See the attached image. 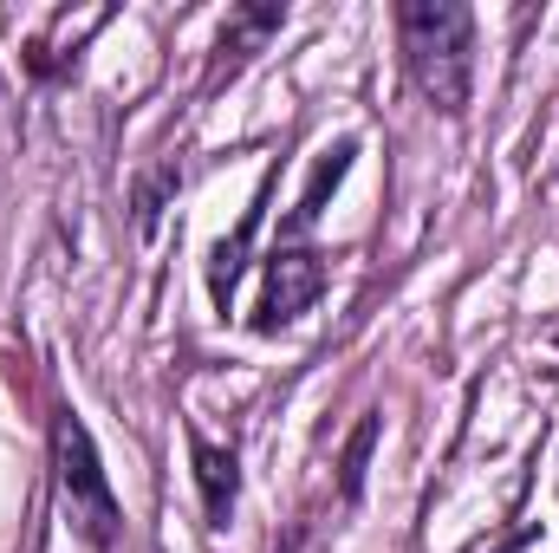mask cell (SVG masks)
Listing matches in <instances>:
<instances>
[{
  "label": "cell",
  "instance_id": "obj_2",
  "mask_svg": "<svg viewBox=\"0 0 559 553\" xmlns=\"http://www.w3.org/2000/svg\"><path fill=\"white\" fill-rule=\"evenodd\" d=\"M52 469H59V495H66L72 528H79L98 553H111L118 548V521H124V508H118V495H111V475H105L98 443H92V430L79 423V411L52 416Z\"/></svg>",
  "mask_w": 559,
  "mask_h": 553
},
{
  "label": "cell",
  "instance_id": "obj_1",
  "mask_svg": "<svg viewBox=\"0 0 559 553\" xmlns=\"http://www.w3.org/2000/svg\"><path fill=\"white\" fill-rule=\"evenodd\" d=\"M397 46H404V72L423 92V105L442 118H462L475 92V13L455 0H404Z\"/></svg>",
  "mask_w": 559,
  "mask_h": 553
},
{
  "label": "cell",
  "instance_id": "obj_5",
  "mask_svg": "<svg viewBox=\"0 0 559 553\" xmlns=\"http://www.w3.org/2000/svg\"><path fill=\"white\" fill-rule=\"evenodd\" d=\"M261 209H267V183H261L254 209L241 215V228H235L228 242H215V255H209V299H215V313H228V306H235V286H241V268H248V248H254Z\"/></svg>",
  "mask_w": 559,
  "mask_h": 553
},
{
  "label": "cell",
  "instance_id": "obj_7",
  "mask_svg": "<svg viewBox=\"0 0 559 553\" xmlns=\"http://www.w3.org/2000/svg\"><path fill=\"white\" fill-rule=\"evenodd\" d=\"M352 150H358V143L345 138V143H332V150H325V156L312 163V183H306V196H299V209L286 215V235H306V228H312V222L325 215V196H332V189L345 183V169H352Z\"/></svg>",
  "mask_w": 559,
  "mask_h": 553
},
{
  "label": "cell",
  "instance_id": "obj_4",
  "mask_svg": "<svg viewBox=\"0 0 559 553\" xmlns=\"http://www.w3.org/2000/svg\"><path fill=\"white\" fill-rule=\"evenodd\" d=\"M189 462H195V489H202L209 528H228L235 521V502H241V462H235V449H222L202 430H189Z\"/></svg>",
  "mask_w": 559,
  "mask_h": 553
},
{
  "label": "cell",
  "instance_id": "obj_8",
  "mask_svg": "<svg viewBox=\"0 0 559 553\" xmlns=\"http://www.w3.org/2000/svg\"><path fill=\"white\" fill-rule=\"evenodd\" d=\"M378 430H384V416L365 411V416H358V430H352V443H345V456H338V495H345V502H358V495H365V469H371Z\"/></svg>",
  "mask_w": 559,
  "mask_h": 553
},
{
  "label": "cell",
  "instance_id": "obj_3",
  "mask_svg": "<svg viewBox=\"0 0 559 553\" xmlns=\"http://www.w3.org/2000/svg\"><path fill=\"white\" fill-rule=\"evenodd\" d=\"M325 255L319 248H274L267 255V293H261V313H254V332H280V326H293L319 293H325Z\"/></svg>",
  "mask_w": 559,
  "mask_h": 553
},
{
  "label": "cell",
  "instance_id": "obj_9",
  "mask_svg": "<svg viewBox=\"0 0 559 553\" xmlns=\"http://www.w3.org/2000/svg\"><path fill=\"white\" fill-rule=\"evenodd\" d=\"M176 183H182V169H176V163H156V169L138 183V228H143V235L156 228V209H163V196H169Z\"/></svg>",
  "mask_w": 559,
  "mask_h": 553
},
{
  "label": "cell",
  "instance_id": "obj_6",
  "mask_svg": "<svg viewBox=\"0 0 559 553\" xmlns=\"http://www.w3.org/2000/svg\"><path fill=\"white\" fill-rule=\"evenodd\" d=\"M280 26H286V7H235V13H228V26H222V46H215V52H222V66H228V72H241V66L274 39ZM222 66H215V72H222Z\"/></svg>",
  "mask_w": 559,
  "mask_h": 553
}]
</instances>
